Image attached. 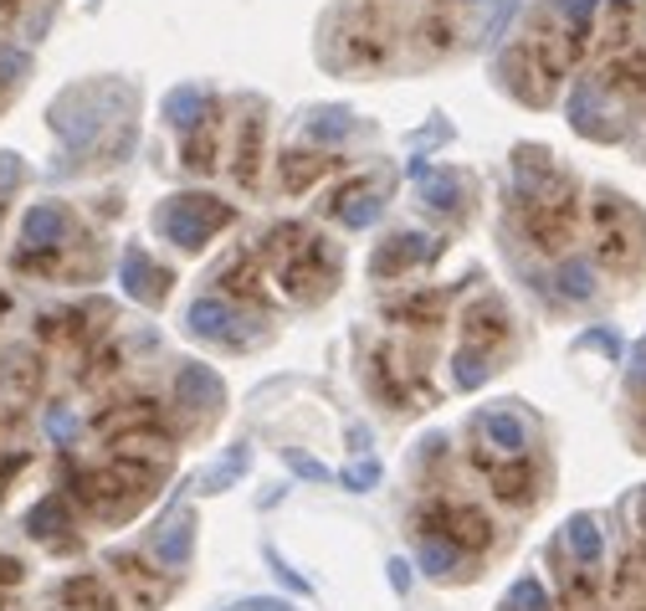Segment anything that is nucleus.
I'll list each match as a JSON object with an SVG mask.
<instances>
[{
	"label": "nucleus",
	"mask_w": 646,
	"mask_h": 611,
	"mask_svg": "<svg viewBox=\"0 0 646 611\" xmlns=\"http://www.w3.org/2000/svg\"><path fill=\"white\" fill-rule=\"evenodd\" d=\"M421 565H426L431 575H447L451 565H457V550L441 545V540H426V545H421Z\"/></svg>",
	"instance_id": "nucleus-22"
},
{
	"label": "nucleus",
	"mask_w": 646,
	"mask_h": 611,
	"mask_svg": "<svg viewBox=\"0 0 646 611\" xmlns=\"http://www.w3.org/2000/svg\"><path fill=\"white\" fill-rule=\"evenodd\" d=\"M314 175H324V160H314V155H288L282 160V186L288 190H304Z\"/></svg>",
	"instance_id": "nucleus-15"
},
{
	"label": "nucleus",
	"mask_w": 646,
	"mask_h": 611,
	"mask_svg": "<svg viewBox=\"0 0 646 611\" xmlns=\"http://www.w3.org/2000/svg\"><path fill=\"white\" fill-rule=\"evenodd\" d=\"M247 611H292V607H282V601H267V597H251Z\"/></svg>",
	"instance_id": "nucleus-29"
},
{
	"label": "nucleus",
	"mask_w": 646,
	"mask_h": 611,
	"mask_svg": "<svg viewBox=\"0 0 646 611\" xmlns=\"http://www.w3.org/2000/svg\"><path fill=\"white\" fill-rule=\"evenodd\" d=\"M339 479H344V483H349V489H359V493H365V489H375V483H380V463H375V457H365V463H355V467H344Z\"/></svg>",
	"instance_id": "nucleus-23"
},
{
	"label": "nucleus",
	"mask_w": 646,
	"mask_h": 611,
	"mask_svg": "<svg viewBox=\"0 0 646 611\" xmlns=\"http://www.w3.org/2000/svg\"><path fill=\"white\" fill-rule=\"evenodd\" d=\"M200 391H206V396H221V386H216V375H206V371H196V365H190V371L180 375V401L185 406H196V396Z\"/></svg>",
	"instance_id": "nucleus-20"
},
{
	"label": "nucleus",
	"mask_w": 646,
	"mask_h": 611,
	"mask_svg": "<svg viewBox=\"0 0 646 611\" xmlns=\"http://www.w3.org/2000/svg\"><path fill=\"white\" fill-rule=\"evenodd\" d=\"M6 6H16V0H0V11H6Z\"/></svg>",
	"instance_id": "nucleus-30"
},
{
	"label": "nucleus",
	"mask_w": 646,
	"mask_h": 611,
	"mask_svg": "<svg viewBox=\"0 0 646 611\" xmlns=\"http://www.w3.org/2000/svg\"><path fill=\"white\" fill-rule=\"evenodd\" d=\"M0 581H6V585H11V581H21V560L0 555Z\"/></svg>",
	"instance_id": "nucleus-28"
},
{
	"label": "nucleus",
	"mask_w": 646,
	"mask_h": 611,
	"mask_svg": "<svg viewBox=\"0 0 646 611\" xmlns=\"http://www.w3.org/2000/svg\"><path fill=\"white\" fill-rule=\"evenodd\" d=\"M67 231H72V216H67V206H57V200L31 206L27 226H21V237H27L31 253H57V247L67 242Z\"/></svg>",
	"instance_id": "nucleus-3"
},
{
	"label": "nucleus",
	"mask_w": 646,
	"mask_h": 611,
	"mask_svg": "<svg viewBox=\"0 0 646 611\" xmlns=\"http://www.w3.org/2000/svg\"><path fill=\"white\" fill-rule=\"evenodd\" d=\"M119 283H123V293H129V298H139V304H159V298L170 293V273L149 263L145 247H129V253H123Z\"/></svg>",
	"instance_id": "nucleus-2"
},
{
	"label": "nucleus",
	"mask_w": 646,
	"mask_h": 611,
	"mask_svg": "<svg viewBox=\"0 0 646 611\" xmlns=\"http://www.w3.org/2000/svg\"><path fill=\"white\" fill-rule=\"evenodd\" d=\"M421 257H431L426 237H416V231H410V237H390V247L375 257V273H380V278H390L396 267H410V263H421Z\"/></svg>",
	"instance_id": "nucleus-6"
},
{
	"label": "nucleus",
	"mask_w": 646,
	"mask_h": 611,
	"mask_svg": "<svg viewBox=\"0 0 646 611\" xmlns=\"http://www.w3.org/2000/svg\"><path fill=\"white\" fill-rule=\"evenodd\" d=\"M226 221H231V206L216 196H170L155 211V226L185 253H196L200 242H211V231H221Z\"/></svg>",
	"instance_id": "nucleus-1"
},
{
	"label": "nucleus",
	"mask_w": 646,
	"mask_h": 611,
	"mask_svg": "<svg viewBox=\"0 0 646 611\" xmlns=\"http://www.w3.org/2000/svg\"><path fill=\"white\" fill-rule=\"evenodd\" d=\"M375 216H380V200L375 196H349V206H344V221L349 226H369Z\"/></svg>",
	"instance_id": "nucleus-24"
},
{
	"label": "nucleus",
	"mask_w": 646,
	"mask_h": 611,
	"mask_svg": "<svg viewBox=\"0 0 646 611\" xmlns=\"http://www.w3.org/2000/svg\"><path fill=\"white\" fill-rule=\"evenodd\" d=\"M62 601H72V607H88V611H119V607H113V597H108L98 581H88V575L67 581L62 585Z\"/></svg>",
	"instance_id": "nucleus-12"
},
{
	"label": "nucleus",
	"mask_w": 646,
	"mask_h": 611,
	"mask_svg": "<svg viewBox=\"0 0 646 611\" xmlns=\"http://www.w3.org/2000/svg\"><path fill=\"white\" fill-rule=\"evenodd\" d=\"M503 611H549V597H544L539 581H518L508 591V601H503Z\"/></svg>",
	"instance_id": "nucleus-19"
},
{
	"label": "nucleus",
	"mask_w": 646,
	"mask_h": 611,
	"mask_svg": "<svg viewBox=\"0 0 646 611\" xmlns=\"http://www.w3.org/2000/svg\"><path fill=\"white\" fill-rule=\"evenodd\" d=\"M457 190H461V180H431L426 196H431L436 211H451V206H457Z\"/></svg>",
	"instance_id": "nucleus-25"
},
{
	"label": "nucleus",
	"mask_w": 646,
	"mask_h": 611,
	"mask_svg": "<svg viewBox=\"0 0 646 611\" xmlns=\"http://www.w3.org/2000/svg\"><path fill=\"white\" fill-rule=\"evenodd\" d=\"M41 386V359L31 349H6L0 355V391H11V396H31Z\"/></svg>",
	"instance_id": "nucleus-4"
},
{
	"label": "nucleus",
	"mask_w": 646,
	"mask_h": 611,
	"mask_svg": "<svg viewBox=\"0 0 646 611\" xmlns=\"http://www.w3.org/2000/svg\"><path fill=\"white\" fill-rule=\"evenodd\" d=\"M200 108H206L200 88H175V93L165 98V119H170L175 129H190V124L200 119Z\"/></svg>",
	"instance_id": "nucleus-10"
},
{
	"label": "nucleus",
	"mask_w": 646,
	"mask_h": 611,
	"mask_svg": "<svg viewBox=\"0 0 646 611\" xmlns=\"http://www.w3.org/2000/svg\"><path fill=\"white\" fill-rule=\"evenodd\" d=\"M349 129H355L349 108H324V114H314V124H308V134H314L318 145H339Z\"/></svg>",
	"instance_id": "nucleus-13"
},
{
	"label": "nucleus",
	"mask_w": 646,
	"mask_h": 611,
	"mask_svg": "<svg viewBox=\"0 0 646 611\" xmlns=\"http://www.w3.org/2000/svg\"><path fill=\"white\" fill-rule=\"evenodd\" d=\"M488 381V365H483V355H473V349H461L457 355V386L461 391H473Z\"/></svg>",
	"instance_id": "nucleus-21"
},
{
	"label": "nucleus",
	"mask_w": 646,
	"mask_h": 611,
	"mask_svg": "<svg viewBox=\"0 0 646 611\" xmlns=\"http://www.w3.org/2000/svg\"><path fill=\"white\" fill-rule=\"evenodd\" d=\"M47 432H52L57 442H72V437H78V416H72V412H47Z\"/></svg>",
	"instance_id": "nucleus-27"
},
{
	"label": "nucleus",
	"mask_w": 646,
	"mask_h": 611,
	"mask_svg": "<svg viewBox=\"0 0 646 611\" xmlns=\"http://www.w3.org/2000/svg\"><path fill=\"white\" fill-rule=\"evenodd\" d=\"M257 155H262V119L251 114V119L241 124V145H237V180H241V186L257 180V165H262Z\"/></svg>",
	"instance_id": "nucleus-8"
},
{
	"label": "nucleus",
	"mask_w": 646,
	"mask_h": 611,
	"mask_svg": "<svg viewBox=\"0 0 646 611\" xmlns=\"http://www.w3.org/2000/svg\"><path fill=\"white\" fill-rule=\"evenodd\" d=\"M231 324H237V314H231L221 298H196V304H190V334H200V339H226V345H231V339H237Z\"/></svg>",
	"instance_id": "nucleus-5"
},
{
	"label": "nucleus",
	"mask_w": 646,
	"mask_h": 611,
	"mask_svg": "<svg viewBox=\"0 0 646 611\" xmlns=\"http://www.w3.org/2000/svg\"><path fill=\"white\" fill-rule=\"evenodd\" d=\"M190 540H196V524H190V519H175L170 530L155 540L159 565H175V571H180L185 560H190Z\"/></svg>",
	"instance_id": "nucleus-7"
},
{
	"label": "nucleus",
	"mask_w": 646,
	"mask_h": 611,
	"mask_svg": "<svg viewBox=\"0 0 646 611\" xmlns=\"http://www.w3.org/2000/svg\"><path fill=\"white\" fill-rule=\"evenodd\" d=\"M569 550H575L585 565H590V560H600V530H595L590 519H575V524H569Z\"/></svg>",
	"instance_id": "nucleus-17"
},
{
	"label": "nucleus",
	"mask_w": 646,
	"mask_h": 611,
	"mask_svg": "<svg viewBox=\"0 0 646 611\" xmlns=\"http://www.w3.org/2000/svg\"><path fill=\"white\" fill-rule=\"evenodd\" d=\"M241 467H247V442H237V447L226 452V463H221V467H211V473L200 479V489H211V493H216V489H226V483L237 479Z\"/></svg>",
	"instance_id": "nucleus-16"
},
{
	"label": "nucleus",
	"mask_w": 646,
	"mask_h": 611,
	"mask_svg": "<svg viewBox=\"0 0 646 611\" xmlns=\"http://www.w3.org/2000/svg\"><path fill=\"white\" fill-rule=\"evenodd\" d=\"M288 463H292V473H298V479L329 483V467H324V463H314V457H304V452H288Z\"/></svg>",
	"instance_id": "nucleus-26"
},
{
	"label": "nucleus",
	"mask_w": 646,
	"mask_h": 611,
	"mask_svg": "<svg viewBox=\"0 0 646 611\" xmlns=\"http://www.w3.org/2000/svg\"><path fill=\"white\" fill-rule=\"evenodd\" d=\"M483 437H488L493 447H503V452H524L528 432H524V422H518V416L493 412V416H483Z\"/></svg>",
	"instance_id": "nucleus-9"
},
{
	"label": "nucleus",
	"mask_w": 646,
	"mask_h": 611,
	"mask_svg": "<svg viewBox=\"0 0 646 611\" xmlns=\"http://www.w3.org/2000/svg\"><path fill=\"white\" fill-rule=\"evenodd\" d=\"M559 293H565V298H575V304H585V298L595 293V273H590V263H580V257H575V263L559 267Z\"/></svg>",
	"instance_id": "nucleus-14"
},
{
	"label": "nucleus",
	"mask_w": 646,
	"mask_h": 611,
	"mask_svg": "<svg viewBox=\"0 0 646 611\" xmlns=\"http://www.w3.org/2000/svg\"><path fill=\"white\" fill-rule=\"evenodd\" d=\"M554 11L569 21V37H575V47H580V37L590 31V16H595V0H554Z\"/></svg>",
	"instance_id": "nucleus-18"
},
{
	"label": "nucleus",
	"mask_w": 646,
	"mask_h": 611,
	"mask_svg": "<svg viewBox=\"0 0 646 611\" xmlns=\"http://www.w3.org/2000/svg\"><path fill=\"white\" fill-rule=\"evenodd\" d=\"M27 530L37 534V540H52L57 530H67V504L62 499H41V504L27 514Z\"/></svg>",
	"instance_id": "nucleus-11"
}]
</instances>
